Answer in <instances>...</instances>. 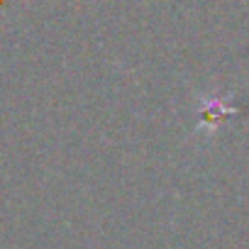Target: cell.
Listing matches in <instances>:
<instances>
[{
  "mask_svg": "<svg viewBox=\"0 0 249 249\" xmlns=\"http://www.w3.org/2000/svg\"><path fill=\"white\" fill-rule=\"evenodd\" d=\"M239 110L237 107H225L220 100H210L208 105H205V110H203V115H205V120H220V117H225V115H237Z\"/></svg>",
  "mask_w": 249,
  "mask_h": 249,
  "instance_id": "6da1fadb",
  "label": "cell"
}]
</instances>
